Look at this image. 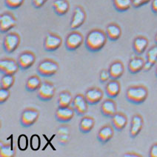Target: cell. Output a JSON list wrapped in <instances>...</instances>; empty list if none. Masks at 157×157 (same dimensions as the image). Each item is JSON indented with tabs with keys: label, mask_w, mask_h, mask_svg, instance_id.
Here are the masks:
<instances>
[{
	"label": "cell",
	"mask_w": 157,
	"mask_h": 157,
	"mask_svg": "<svg viewBox=\"0 0 157 157\" xmlns=\"http://www.w3.org/2000/svg\"><path fill=\"white\" fill-rule=\"evenodd\" d=\"M108 36L100 29H93L88 32L85 39V46L91 53L100 51L106 44Z\"/></svg>",
	"instance_id": "6da1fadb"
},
{
	"label": "cell",
	"mask_w": 157,
	"mask_h": 157,
	"mask_svg": "<svg viewBox=\"0 0 157 157\" xmlns=\"http://www.w3.org/2000/svg\"><path fill=\"white\" fill-rule=\"evenodd\" d=\"M148 90L143 85H134L128 87L126 91V99L135 105H140L147 99Z\"/></svg>",
	"instance_id": "7a4b0ae2"
},
{
	"label": "cell",
	"mask_w": 157,
	"mask_h": 157,
	"mask_svg": "<svg viewBox=\"0 0 157 157\" xmlns=\"http://www.w3.org/2000/svg\"><path fill=\"white\" fill-rule=\"evenodd\" d=\"M59 65L51 59H45L40 62L37 66L36 72L42 77H51L58 72Z\"/></svg>",
	"instance_id": "3957f363"
},
{
	"label": "cell",
	"mask_w": 157,
	"mask_h": 157,
	"mask_svg": "<svg viewBox=\"0 0 157 157\" xmlns=\"http://www.w3.org/2000/svg\"><path fill=\"white\" fill-rule=\"evenodd\" d=\"M20 42V36L18 33H15V32H10V33H7V35L3 39V49L8 54L13 53L19 48Z\"/></svg>",
	"instance_id": "277c9868"
},
{
	"label": "cell",
	"mask_w": 157,
	"mask_h": 157,
	"mask_svg": "<svg viewBox=\"0 0 157 157\" xmlns=\"http://www.w3.org/2000/svg\"><path fill=\"white\" fill-rule=\"evenodd\" d=\"M39 117V110L33 108H27L20 117V124L23 128H29L37 122Z\"/></svg>",
	"instance_id": "5b68a950"
},
{
	"label": "cell",
	"mask_w": 157,
	"mask_h": 157,
	"mask_svg": "<svg viewBox=\"0 0 157 157\" xmlns=\"http://www.w3.org/2000/svg\"><path fill=\"white\" fill-rule=\"evenodd\" d=\"M54 85L49 81L42 82V85L37 90V97L42 101H49L53 99L55 95Z\"/></svg>",
	"instance_id": "8992f818"
},
{
	"label": "cell",
	"mask_w": 157,
	"mask_h": 157,
	"mask_svg": "<svg viewBox=\"0 0 157 157\" xmlns=\"http://www.w3.org/2000/svg\"><path fill=\"white\" fill-rule=\"evenodd\" d=\"M84 42L83 35L80 32L74 31L66 37L65 48L68 51H75L81 47Z\"/></svg>",
	"instance_id": "52a82bcc"
},
{
	"label": "cell",
	"mask_w": 157,
	"mask_h": 157,
	"mask_svg": "<svg viewBox=\"0 0 157 157\" xmlns=\"http://www.w3.org/2000/svg\"><path fill=\"white\" fill-rule=\"evenodd\" d=\"M62 39L61 36L53 33H48L44 38L43 47L48 52H54L61 47Z\"/></svg>",
	"instance_id": "ba28073f"
},
{
	"label": "cell",
	"mask_w": 157,
	"mask_h": 157,
	"mask_svg": "<svg viewBox=\"0 0 157 157\" xmlns=\"http://www.w3.org/2000/svg\"><path fill=\"white\" fill-rule=\"evenodd\" d=\"M17 24L15 16L10 12H5L0 17V31L2 33H8Z\"/></svg>",
	"instance_id": "9c48e42d"
},
{
	"label": "cell",
	"mask_w": 157,
	"mask_h": 157,
	"mask_svg": "<svg viewBox=\"0 0 157 157\" xmlns=\"http://www.w3.org/2000/svg\"><path fill=\"white\" fill-rule=\"evenodd\" d=\"M36 55L31 51H23L17 59L18 65L21 71H27L31 68L36 62Z\"/></svg>",
	"instance_id": "30bf717a"
},
{
	"label": "cell",
	"mask_w": 157,
	"mask_h": 157,
	"mask_svg": "<svg viewBox=\"0 0 157 157\" xmlns=\"http://www.w3.org/2000/svg\"><path fill=\"white\" fill-rule=\"evenodd\" d=\"M76 113L72 105L67 107H58L55 112V119L60 123H67L71 122Z\"/></svg>",
	"instance_id": "8fae6325"
},
{
	"label": "cell",
	"mask_w": 157,
	"mask_h": 157,
	"mask_svg": "<svg viewBox=\"0 0 157 157\" xmlns=\"http://www.w3.org/2000/svg\"><path fill=\"white\" fill-rule=\"evenodd\" d=\"M71 105L74 108L76 115L78 117H84L88 110L89 104L86 100L85 95L78 94L74 97V100Z\"/></svg>",
	"instance_id": "7c38bea8"
},
{
	"label": "cell",
	"mask_w": 157,
	"mask_h": 157,
	"mask_svg": "<svg viewBox=\"0 0 157 157\" xmlns=\"http://www.w3.org/2000/svg\"><path fill=\"white\" fill-rule=\"evenodd\" d=\"M85 19H86V13L84 8L79 5L76 6L70 23L71 29L76 30L79 28L85 23Z\"/></svg>",
	"instance_id": "4fadbf2b"
},
{
	"label": "cell",
	"mask_w": 157,
	"mask_h": 157,
	"mask_svg": "<svg viewBox=\"0 0 157 157\" xmlns=\"http://www.w3.org/2000/svg\"><path fill=\"white\" fill-rule=\"evenodd\" d=\"M19 69L18 62L13 59L4 58L0 61V72L2 74L15 75Z\"/></svg>",
	"instance_id": "5bb4252c"
},
{
	"label": "cell",
	"mask_w": 157,
	"mask_h": 157,
	"mask_svg": "<svg viewBox=\"0 0 157 157\" xmlns=\"http://www.w3.org/2000/svg\"><path fill=\"white\" fill-rule=\"evenodd\" d=\"M102 90L99 87H91L85 93V96L89 105H96L99 104L103 99Z\"/></svg>",
	"instance_id": "9a60e30c"
},
{
	"label": "cell",
	"mask_w": 157,
	"mask_h": 157,
	"mask_svg": "<svg viewBox=\"0 0 157 157\" xmlns=\"http://www.w3.org/2000/svg\"><path fill=\"white\" fill-rule=\"evenodd\" d=\"M100 111L105 117L112 118L117 112V103L113 99L108 97L101 102Z\"/></svg>",
	"instance_id": "2e32d148"
},
{
	"label": "cell",
	"mask_w": 157,
	"mask_h": 157,
	"mask_svg": "<svg viewBox=\"0 0 157 157\" xmlns=\"http://www.w3.org/2000/svg\"><path fill=\"white\" fill-rule=\"evenodd\" d=\"M114 128L113 125L108 124L102 126L97 133V140L101 144H107L113 137Z\"/></svg>",
	"instance_id": "e0dca14e"
},
{
	"label": "cell",
	"mask_w": 157,
	"mask_h": 157,
	"mask_svg": "<svg viewBox=\"0 0 157 157\" xmlns=\"http://www.w3.org/2000/svg\"><path fill=\"white\" fill-rule=\"evenodd\" d=\"M144 125V119L140 114H135L131 119L130 136L132 138H135L140 133Z\"/></svg>",
	"instance_id": "ac0fdd59"
},
{
	"label": "cell",
	"mask_w": 157,
	"mask_h": 157,
	"mask_svg": "<svg viewBox=\"0 0 157 157\" xmlns=\"http://www.w3.org/2000/svg\"><path fill=\"white\" fill-rule=\"evenodd\" d=\"M108 71H109L110 79H119L124 74V65L119 60H116L110 64L108 67Z\"/></svg>",
	"instance_id": "d6986e66"
},
{
	"label": "cell",
	"mask_w": 157,
	"mask_h": 157,
	"mask_svg": "<svg viewBox=\"0 0 157 157\" xmlns=\"http://www.w3.org/2000/svg\"><path fill=\"white\" fill-rule=\"evenodd\" d=\"M121 85L118 79H110L107 83L105 87V92H106L108 97L111 99L117 98L120 94Z\"/></svg>",
	"instance_id": "ffe728a7"
},
{
	"label": "cell",
	"mask_w": 157,
	"mask_h": 157,
	"mask_svg": "<svg viewBox=\"0 0 157 157\" xmlns=\"http://www.w3.org/2000/svg\"><path fill=\"white\" fill-rule=\"evenodd\" d=\"M148 40L146 37L139 36L136 37L133 42V49L136 55H142L144 53L148 46Z\"/></svg>",
	"instance_id": "44dd1931"
},
{
	"label": "cell",
	"mask_w": 157,
	"mask_h": 157,
	"mask_svg": "<svg viewBox=\"0 0 157 157\" xmlns=\"http://www.w3.org/2000/svg\"><path fill=\"white\" fill-rule=\"evenodd\" d=\"M145 61L140 56H134L130 59L128 63V71L132 74H136L144 68Z\"/></svg>",
	"instance_id": "7402d4cb"
},
{
	"label": "cell",
	"mask_w": 157,
	"mask_h": 157,
	"mask_svg": "<svg viewBox=\"0 0 157 157\" xmlns=\"http://www.w3.org/2000/svg\"><path fill=\"white\" fill-rule=\"evenodd\" d=\"M112 125L117 131H121L125 128L128 124V118L122 112H117V113L111 118Z\"/></svg>",
	"instance_id": "603a6c76"
},
{
	"label": "cell",
	"mask_w": 157,
	"mask_h": 157,
	"mask_svg": "<svg viewBox=\"0 0 157 157\" xmlns=\"http://www.w3.org/2000/svg\"><path fill=\"white\" fill-rule=\"evenodd\" d=\"M95 125V119L90 116H84L79 122L78 128L81 133L84 134L90 133Z\"/></svg>",
	"instance_id": "cb8c5ba5"
},
{
	"label": "cell",
	"mask_w": 157,
	"mask_h": 157,
	"mask_svg": "<svg viewBox=\"0 0 157 157\" xmlns=\"http://www.w3.org/2000/svg\"><path fill=\"white\" fill-rule=\"evenodd\" d=\"M105 33L109 40L116 42L122 36V29L116 23H110L107 26Z\"/></svg>",
	"instance_id": "d4e9b609"
},
{
	"label": "cell",
	"mask_w": 157,
	"mask_h": 157,
	"mask_svg": "<svg viewBox=\"0 0 157 157\" xmlns=\"http://www.w3.org/2000/svg\"><path fill=\"white\" fill-rule=\"evenodd\" d=\"M53 11L56 15L62 17L67 13L70 9V4L67 0H55L52 5Z\"/></svg>",
	"instance_id": "484cf974"
},
{
	"label": "cell",
	"mask_w": 157,
	"mask_h": 157,
	"mask_svg": "<svg viewBox=\"0 0 157 157\" xmlns=\"http://www.w3.org/2000/svg\"><path fill=\"white\" fill-rule=\"evenodd\" d=\"M71 131L69 126L62 125L57 129V136H58V143L62 146H65L70 141Z\"/></svg>",
	"instance_id": "4316f807"
},
{
	"label": "cell",
	"mask_w": 157,
	"mask_h": 157,
	"mask_svg": "<svg viewBox=\"0 0 157 157\" xmlns=\"http://www.w3.org/2000/svg\"><path fill=\"white\" fill-rule=\"evenodd\" d=\"M42 82L38 75H33L27 80L25 84V90L28 92H35L39 88Z\"/></svg>",
	"instance_id": "83f0119b"
},
{
	"label": "cell",
	"mask_w": 157,
	"mask_h": 157,
	"mask_svg": "<svg viewBox=\"0 0 157 157\" xmlns=\"http://www.w3.org/2000/svg\"><path fill=\"white\" fill-rule=\"evenodd\" d=\"M74 97L68 90H63L58 98V107H67L72 104Z\"/></svg>",
	"instance_id": "f1b7e54d"
},
{
	"label": "cell",
	"mask_w": 157,
	"mask_h": 157,
	"mask_svg": "<svg viewBox=\"0 0 157 157\" xmlns=\"http://www.w3.org/2000/svg\"><path fill=\"white\" fill-rule=\"evenodd\" d=\"M114 8L119 12H125L133 6V0H112Z\"/></svg>",
	"instance_id": "f546056e"
},
{
	"label": "cell",
	"mask_w": 157,
	"mask_h": 157,
	"mask_svg": "<svg viewBox=\"0 0 157 157\" xmlns=\"http://www.w3.org/2000/svg\"><path fill=\"white\" fill-rule=\"evenodd\" d=\"M16 154V151L10 144H4L1 142L0 146V155L2 157H12Z\"/></svg>",
	"instance_id": "4dcf8cb0"
},
{
	"label": "cell",
	"mask_w": 157,
	"mask_h": 157,
	"mask_svg": "<svg viewBox=\"0 0 157 157\" xmlns=\"http://www.w3.org/2000/svg\"><path fill=\"white\" fill-rule=\"evenodd\" d=\"M15 82L14 75L11 74H2L1 78V87L6 89H10L13 86Z\"/></svg>",
	"instance_id": "1f68e13d"
},
{
	"label": "cell",
	"mask_w": 157,
	"mask_h": 157,
	"mask_svg": "<svg viewBox=\"0 0 157 157\" xmlns=\"http://www.w3.org/2000/svg\"><path fill=\"white\" fill-rule=\"evenodd\" d=\"M146 62H149L153 66H154L155 64L157 62V44L156 45L152 46L147 51L146 53Z\"/></svg>",
	"instance_id": "d6a6232c"
},
{
	"label": "cell",
	"mask_w": 157,
	"mask_h": 157,
	"mask_svg": "<svg viewBox=\"0 0 157 157\" xmlns=\"http://www.w3.org/2000/svg\"><path fill=\"white\" fill-rule=\"evenodd\" d=\"M25 2V0H5V5L9 9H18Z\"/></svg>",
	"instance_id": "836d02e7"
},
{
	"label": "cell",
	"mask_w": 157,
	"mask_h": 157,
	"mask_svg": "<svg viewBox=\"0 0 157 157\" xmlns=\"http://www.w3.org/2000/svg\"><path fill=\"white\" fill-rule=\"evenodd\" d=\"M10 89H6L1 87L0 89V103L1 105H3L5 102L8 101V99L10 97Z\"/></svg>",
	"instance_id": "e575fe53"
},
{
	"label": "cell",
	"mask_w": 157,
	"mask_h": 157,
	"mask_svg": "<svg viewBox=\"0 0 157 157\" xmlns=\"http://www.w3.org/2000/svg\"><path fill=\"white\" fill-rule=\"evenodd\" d=\"M109 79H110V77L108 69H102L99 74V82L101 83H105L108 82Z\"/></svg>",
	"instance_id": "d590c367"
},
{
	"label": "cell",
	"mask_w": 157,
	"mask_h": 157,
	"mask_svg": "<svg viewBox=\"0 0 157 157\" xmlns=\"http://www.w3.org/2000/svg\"><path fill=\"white\" fill-rule=\"evenodd\" d=\"M18 144L19 145V148L24 151L28 147V138H27L25 136H21L19 137V141H18Z\"/></svg>",
	"instance_id": "8d00e7d4"
},
{
	"label": "cell",
	"mask_w": 157,
	"mask_h": 157,
	"mask_svg": "<svg viewBox=\"0 0 157 157\" xmlns=\"http://www.w3.org/2000/svg\"><path fill=\"white\" fill-rule=\"evenodd\" d=\"M151 0H133V7L135 8H139L144 5L148 4Z\"/></svg>",
	"instance_id": "74e56055"
},
{
	"label": "cell",
	"mask_w": 157,
	"mask_h": 157,
	"mask_svg": "<svg viewBox=\"0 0 157 157\" xmlns=\"http://www.w3.org/2000/svg\"><path fill=\"white\" fill-rule=\"evenodd\" d=\"M48 0H32V5L35 8L39 9L44 6Z\"/></svg>",
	"instance_id": "f35d334b"
},
{
	"label": "cell",
	"mask_w": 157,
	"mask_h": 157,
	"mask_svg": "<svg viewBox=\"0 0 157 157\" xmlns=\"http://www.w3.org/2000/svg\"><path fill=\"white\" fill-rule=\"evenodd\" d=\"M149 156L151 157H157V143L153 144L150 149Z\"/></svg>",
	"instance_id": "ab89813d"
},
{
	"label": "cell",
	"mask_w": 157,
	"mask_h": 157,
	"mask_svg": "<svg viewBox=\"0 0 157 157\" xmlns=\"http://www.w3.org/2000/svg\"><path fill=\"white\" fill-rule=\"evenodd\" d=\"M34 138H35L34 136H33V137L31 138V147L33 149H34V146H36L35 144H37L39 147V144H40V142H38V143H37V142H39V141H40L39 140V137L38 136L36 135V139Z\"/></svg>",
	"instance_id": "60d3db41"
},
{
	"label": "cell",
	"mask_w": 157,
	"mask_h": 157,
	"mask_svg": "<svg viewBox=\"0 0 157 157\" xmlns=\"http://www.w3.org/2000/svg\"><path fill=\"white\" fill-rule=\"evenodd\" d=\"M151 10L155 14H157V0H152L151 2Z\"/></svg>",
	"instance_id": "b9f144b4"
},
{
	"label": "cell",
	"mask_w": 157,
	"mask_h": 157,
	"mask_svg": "<svg viewBox=\"0 0 157 157\" xmlns=\"http://www.w3.org/2000/svg\"><path fill=\"white\" fill-rule=\"evenodd\" d=\"M153 67V66L151 65V64H150L149 62H147L145 61V63H144L143 70L144 71H149L151 68H152Z\"/></svg>",
	"instance_id": "7bdbcfd3"
},
{
	"label": "cell",
	"mask_w": 157,
	"mask_h": 157,
	"mask_svg": "<svg viewBox=\"0 0 157 157\" xmlns=\"http://www.w3.org/2000/svg\"><path fill=\"white\" fill-rule=\"evenodd\" d=\"M124 156H141V155L135 153H128L124 154Z\"/></svg>",
	"instance_id": "ee69618b"
},
{
	"label": "cell",
	"mask_w": 157,
	"mask_h": 157,
	"mask_svg": "<svg viewBox=\"0 0 157 157\" xmlns=\"http://www.w3.org/2000/svg\"><path fill=\"white\" fill-rule=\"evenodd\" d=\"M155 42H156V44H157V33L155 36Z\"/></svg>",
	"instance_id": "f6af8a7d"
},
{
	"label": "cell",
	"mask_w": 157,
	"mask_h": 157,
	"mask_svg": "<svg viewBox=\"0 0 157 157\" xmlns=\"http://www.w3.org/2000/svg\"><path fill=\"white\" fill-rule=\"evenodd\" d=\"M155 74H156V77H157V67H156V71H155Z\"/></svg>",
	"instance_id": "bcb514c9"
}]
</instances>
